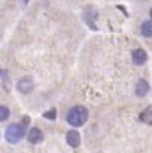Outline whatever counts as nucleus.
<instances>
[{"label":"nucleus","mask_w":152,"mask_h":153,"mask_svg":"<svg viewBox=\"0 0 152 153\" xmlns=\"http://www.w3.org/2000/svg\"><path fill=\"white\" fill-rule=\"evenodd\" d=\"M27 140H29L32 144H38V143H41V141L44 140V134L41 132V129L32 128V129L29 131V134H27Z\"/></svg>","instance_id":"obj_4"},{"label":"nucleus","mask_w":152,"mask_h":153,"mask_svg":"<svg viewBox=\"0 0 152 153\" xmlns=\"http://www.w3.org/2000/svg\"><path fill=\"white\" fill-rule=\"evenodd\" d=\"M148 92H149V84H148L145 80H139V83L136 84V95L142 98V96H145Z\"/></svg>","instance_id":"obj_7"},{"label":"nucleus","mask_w":152,"mask_h":153,"mask_svg":"<svg viewBox=\"0 0 152 153\" xmlns=\"http://www.w3.org/2000/svg\"><path fill=\"white\" fill-rule=\"evenodd\" d=\"M151 18H152V9H151Z\"/></svg>","instance_id":"obj_13"},{"label":"nucleus","mask_w":152,"mask_h":153,"mask_svg":"<svg viewBox=\"0 0 152 153\" xmlns=\"http://www.w3.org/2000/svg\"><path fill=\"white\" fill-rule=\"evenodd\" d=\"M24 132H26V126L23 123H12L8 129H6V140L9 143H18L23 137H24Z\"/></svg>","instance_id":"obj_2"},{"label":"nucleus","mask_w":152,"mask_h":153,"mask_svg":"<svg viewBox=\"0 0 152 153\" xmlns=\"http://www.w3.org/2000/svg\"><path fill=\"white\" fill-rule=\"evenodd\" d=\"M8 117H9V108L5 107V105H2V107H0V119H2V122H3Z\"/></svg>","instance_id":"obj_10"},{"label":"nucleus","mask_w":152,"mask_h":153,"mask_svg":"<svg viewBox=\"0 0 152 153\" xmlns=\"http://www.w3.org/2000/svg\"><path fill=\"white\" fill-rule=\"evenodd\" d=\"M88 116H89L88 108H85V107H82V105H77V107H72V108L68 111L66 120H68V123H69L71 126L79 128V126H82V125H85V123L88 122Z\"/></svg>","instance_id":"obj_1"},{"label":"nucleus","mask_w":152,"mask_h":153,"mask_svg":"<svg viewBox=\"0 0 152 153\" xmlns=\"http://www.w3.org/2000/svg\"><path fill=\"white\" fill-rule=\"evenodd\" d=\"M23 3H29V0H23Z\"/></svg>","instance_id":"obj_12"},{"label":"nucleus","mask_w":152,"mask_h":153,"mask_svg":"<svg viewBox=\"0 0 152 153\" xmlns=\"http://www.w3.org/2000/svg\"><path fill=\"white\" fill-rule=\"evenodd\" d=\"M17 89H18V92L23 93V95L30 93V92L33 90V81H32V78H30V76H24V78H21V80L18 81V84H17Z\"/></svg>","instance_id":"obj_3"},{"label":"nucleus","mask_w":152,"mask_h":153,"mask_svg":"<svg viewBox=\"0 0 152 153\" xmlns=\"http://www.w3.org/2000/svg\"><path fill=\"white\" fill-rule=\"evenodd\" d=\"M140 119H142V122H145L148 125H152V107H148L145 111H142Z\"/></svg>","instance_id":"obj_9"},{"label":"nucleus","mask_w":152,"mask_h":153,"mask_svg":"<svg viewBox=\"0 0 152 153\" xmlns=\"http://www.w3.org/2000/svg\"><path fill=\"white\" fill-rule=\"evenodd\" d=\"M140 30H142V35H143V36H146V38H152V20L145 21V23L142 24Z\"/></svg>","instance_id":"obj_8"},{"label":"nucleus","mask_w":152,"mask_h":153,"mask_svg":"<svg viewBox=\"0 0 152 153\" xmlns=\"http://www.w3.org/2000/svg\"><path fill=\"white\" fill-rule=\"evenodd\" d=\"M146 60H148V54H146L145 50L139 48V50L133 51V62H134V65H143V63H146Z\"/></svg>","instance_id":"obj_6"},{"label":"nucleus","mask_w":152,"mask_h":153,"mask_svg":"<svg viewBox=\"0 0 152 153\" xmlns=\"http://www.w3.org/2000/svg\"><path fill=\"white\" fill-rule=\"evenodd\" d=\"M66 141H68V144H69L71 147H79V146H80V141H82L80 134H79L77 131H69V132L66 134Z\"/></svg>","instance_id":"obj_5"},{"label":"nucleus","mask_w":152,"mask_h":153,"mask_svg":"<svg viewBox=\"0 0 152 153\" xmlns=\"http://www.w3.org/2000/svg\"><path fill=\"white\" fill-rule=\"evenodd\" d=\"M44 117H45V119H50V120H54V119H56V110L53 108V110L44 113Z\"/></svg>","instance_id":"obj_11"}]
</instances>
